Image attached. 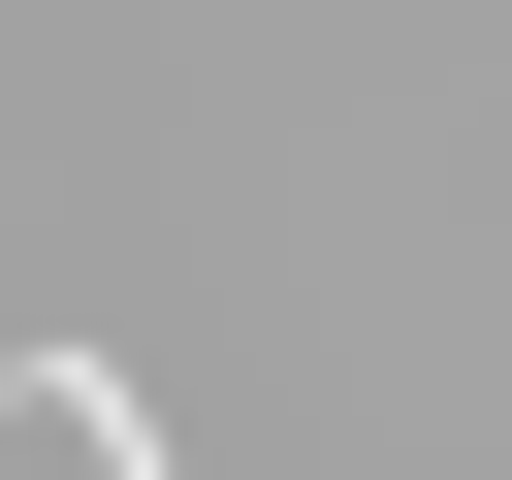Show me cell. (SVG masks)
<instances>
[{
  "label": "cell",
  "instance_id": "6da1fadb",
  "mask_svg": "<svg viewBox=\"0 0 512 480\" xmlns=\"http://www.w3.org/2000/svg\"><path fill=\"white\" fill-rule=\"evenodd\" d=\"M0 480H192V448H160L96 352H0Z\"/></svg>",
  "mask_w": 512,
  "mask_h": 480
}]
</instances>
